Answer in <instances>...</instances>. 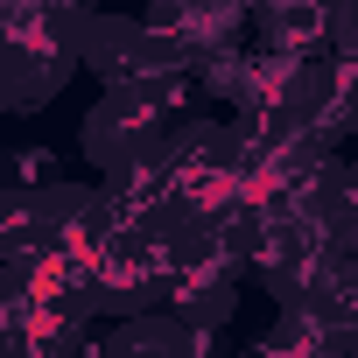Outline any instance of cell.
<instances>
[{"instance_id":"1","label":"cell","mask_w":358,"mask_h":358,"mask_svg":"<svg viewBox=\"0 0 358 358\" xmlns=\"http://www.w3.org/2000/svg\"><path fill=\"white\" fill-rule=\"evenodd\" d=\"M169 120L141 99V92H99L92 113L78 120V155L92 162V176H113V169H134L162 148Z\"/></svg>"},{"instance_id":"2","label":"cell","mask_w":358,"mask_h":358,"mask_svg":"<svg viewBox=\"0 0 358 358\" xmlns=\"http://www.w3.org/2000/svg\"><path fill=\"white\" fill-rule=\"evenodd\" d=\"M50 183H64L57 148H0V190L36 197V190H50Z\"/></svg>"}]
</instances>
